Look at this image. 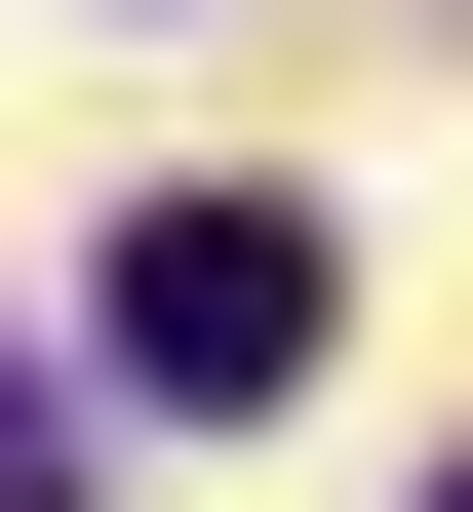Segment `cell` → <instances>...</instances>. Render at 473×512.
<instances>
[{"label":"cell","instance_id":"1","mask_svg":"<svg viewBox=\"0 0 473 512\" xmlns=\"http://www.w3.org/2000/svg\"><path fill=\"white\" fill-rule=\"evenodd\" d=\"M119 394H198V434L316 394V197H158V237H119Z\"/></svg>","mask_w":473,"mask_h":512},{"label":"cell","instance_id":"2","mask_svg":"<svg viewBox=\"0 0 473 512\" xmlns=\"http://www.w3.org/2000/svg\"><path fill=\"white\" fill-rule=\"evenodd\" d=\"M434 512H473V473H434Z\"/></svg>","mask_w":473,"mask_h":512}]
</instances>
